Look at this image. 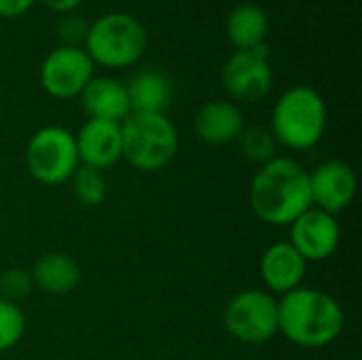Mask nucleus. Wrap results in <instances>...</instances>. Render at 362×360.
Returning a JSON list of instances; mask_svg holds the SVG:
<instances>
[{
  "label": "nucleus",
  "instance_id": "nucleus-1",
  "mask_svg": "<svg viewBox=\"0 0 362 360\" xmlns=\"http://www.w3.org/2000/svg\"><path fill=\"white\" fill-rule=\"evenodd\" d=\"M248 202L261 223L288 227L312 208L310 170L293 157H274L257 168L250 180Z\"/></svg>",
  "mask_w": 362,
  "mask_h": 360
},
{
  "label": "nucleus",
  "instance_id": "nucleus-2",
  "mask_svg": "<svg viewBox=\"0 0 362 360\" xmlns=\"http://www.w3.org/2000/svg\"><path fill=\"white\" fill-rule=\"evenodd\" d=\"M344 308L322 289L299 286L278 297V333L305 350H320L339 339Z\"/></svg>",
  "mask_w": 362,
  "mask_h": 360
},
{
  "label": "nucleus",
  "instance_id": "nucleus-3",
  "mask_svg": "<svg viewBox=\"0 0 362 360\" xmlns=\"http://www.w3.org/2000/svg\"><path fill=\"white\" fill-rule=\"evenodd\" d=\"M325 98L310 85H295L280 93L269 115V132L278 146L288 151L314 149L327 132Z\"/></svg>",
  "mask_w": 362,
  "mask_h": 360
},
{
  "label": "nucleus",
  "instance_id": "nucleus-4",
  "mask_svg": "<svg viewBox=\"0 0 362 360\" xmlns=\"http://www.w3.org/2000/svg\"><path fill=\"white\" fill-rule=\"evenodd\" d=\"M178 149V129L165 112H129L121 121V159L138 172L168 168Z\"/></svg>",
  "mask_w": 362,
  "mask_h": 360
},
{
  "label": "nucleus",
  "instance_id": "nucleus-5",
  "mask_svg": "<svg viewBox=\"0 0 362 360\" xmlns=\"http://www.w3.org/2000/svg\"><path fill=\"white\" fill-rule=\"evenodd\" d=\"M148 47L144 23L123 11H110L89 21V32L83 49L93 66L108 70H125L136 66Z\"/></svg>",
  "mask_w": 362,
  "mask_h": 360
},
{
  "label": "nucleus",
  "instance_id": "nucleus-6",
  "mask_svg": "<svg viewBox=\"0 0 362 360\" xmlns=\"http://www.w3.org/2000/svg\"><path fill=\"white\" fill-rule=\"evenodd\" d=\"M23 163L36 182L47 187L66 185L81 166L74 134L62 125L36 129L25 144Z\"/></svg>",
  "mask_w": 362,
  "mask_h": 360
},
{
  "label": "nucleus",
  "instance_id": "nucleus-7",
  "mask_svg": "<svg viewBox=\"0 0 362 360\" xmlns=\"http://www.w3.org/2000/svg\"><path fill=\"white\" fill-rule=\"evenodd\" d=\"M223 325L235 342L263 346L278 335V297L261 289H244L227 301Z\"/></svg>",
  "mask_w": 362,
  "mask_h": 360
},
{
  "label": "nucleus",
  "instance_id": "nucleus-8",
  "mask_svg": "<svg viewBox=\"0 0 362 360\" xmlns=\"http://www.w3.org/2000/svg\"><path fill=\"white\" fill-rule=\"evenodd\" d=\"M221 85L227 100L235 104H257L265 100L274 89L267 42L257 49L233 51L221 68Z\"/></svg>",
  "mask_w": 362,
  "mask_h": 360
},
{
  "label": "nucleus",
  "instance_id": "nucleus-9",
  "mask_svg": "<svg viewBox=\"0 0 362 360\" xmlns=\"http://www.w3.org/2000/svg\"><path fill=\"white\" fill-rule=\"evenodd\" d=\"M95 76V66L83 47L51 49L40 62V87L55 100H74Z\"/></svg>",
  "mask_w": 362,
  "mask_h": 360
},
{
  "label": "nucleus",
  "instance_id": "nucleus-10",
  "mask_svg": "<svg viewBox=\"0 0 362 360\" xmlns=\"http://www.w3.org/2000/svg\"><path fill=\"white\" fill-rule=\"evenodd\" d=\"M288 242L308 263H322L331 259L339 248L341 227L337 223V216L320 208H308L288 225Z\"/></svg>",
  "mask_w": 362,
  "mask_h": 360
},
{
  "label": "nucleus",
  "instance_id": "nucleus-11",
  "mask_svg": "<svg viewBox=\"0 0 362 360\" xmlns=\"http://www.w3.org/2000/svg\"><path fill=\"white\" fill-rule=\"evenodd\" d=\"M358 180L350 163L341 159H327L310 172L312 206L333 216L344 212L356 197Z\"/></svg>",
  "mask_w": 362,
  "mask_h": 360
},
{
  "label": "nucleus",
  "instance_id": "nucleus-12",
  "mask_svg": "<svg viewBox=\"0 0 362 360\" xmlns=\"http://www.w3.org/2000/svg\"><path fill=\"white\" fill-rule=\"evenodd\" d=\"M308 261L295 250V246L286 242H276L265 248L259 259V274L263 286L274 297H282L299 286H303L308 274Z\"/></svg>",
  "mask_w": 362,
  "mask_h": 360
},
{
  "label": "nucleus",
  "instance_id": "nucleus-13",
  "mask_svg": "<svg viewBox=\"0 0 362 360\" xmlns=\"http://www.w3.org/2000/svg\"><path fill=\"white\" fill-rule=\"evenodd\" d=\"M244 127L246 121L242 108L227 98H218L202 104L193 117V132L197 140L208 146L233 144Z\"/></svg>",
  "mask_w": 362,
  "mask_h": 360
},
{
  "label": "nucleus",
  "instance_id": "nucleus-14",
  "mask_svg": "<svg viewBox=\"0 0 362 360\" xmlns=\"http://www.w3.org/2000/svg\"><path fill=\"white\" fill-rule=\"evenodd\" d=\"M81 166L110 170L121 161V123L87 119L74 134Z\"/></svg>",
  "mask_w": 362,
  "mask_h": 360
},
{
  "label": "nucleus",
  "instance_id": "nucleus-15",
  "mask_svg": "<svg viewBox=\"0 0 362 360\" xmlns=\"http://www.w3.org/2000/svg\"><path fill=\"white\" fill-rule=\"evenodd\" d=\"M78 102L87 119L121 123L132 112L125 83L112 76H93L81 91Z\"/></svg>",
  "mask_w": 362,
  "mask_h": 360
},
{
  "label": "nucleus",
  "instance_id": "nucleus-16",
  "mask_svg": "<svg viewBox=\"0 0 362 360\" xmlns=\"http://www.w3.org/2000/svg\"><path fill=\"white\" fill-rule=\"evenodd\" d=\"M30 276H32L34 289L53 297H66L72 291H76L83 274L74 257L53 250V252L40 255L34 261Z\"/></svg>",
  "mask_w": 362,
  "mask_h": 360
},
{
  "label": "nucleus",
  "instance_id": "nucleus-17",
  "mask_svg": "<svg viewBox=\"0 0 362 360\" xmlns=\"http://www.w3.org/2000/svg\"><path fill=\"white\" fill-rule=\"evenodd\" d=\"M269 17L267 11L257 2L235 4L225 19V36L235 51L257 49L267 42Z\"/></svg>",
  "mask_w": 362,
  "mask_h": 360
},
{
  "label": "nucleus",
  "instance_id": "nucleus-18",
  "mask_svg": "<svg viewBox=\"0 0 362 360\" xmlns=\"http://www.w3.org/2000/svg\"><path fill=\"white\" fill-rule=\"evenodd\" d=\"M132 112H165L174 100L170 76L157 68H142L125 83Z\"/></svg>",
  "mask_w": 362,
  "mask_h": 360
},
{
  "label": "nucleus",
  "instance_id": "nucleus-19",
  "mask_svg": "<svg viewBox=\"0 0 362 360\" xmlns=\"http://www.w3.org/2000/svg\"><path fill=\"white\" fill-rule=\"evenodd\" d=\"M68 182L72 187L74 199L85 208H95L106 199L108 180L102 170H95L89 166H78Z\"/></svg>",
  "mask_w": 362,
  "mask_h": 360
},
{
  "label": "nucleus",
  "instance_id": "nucleus-20",
  "mask_svg": "<svg viewBox=\"0 0 362 360\" xmlns=\"http://www.w3.org/2000/svg\"><path fill=\"white\" fill-rule=\"evenodd\" d=\"M235 142H238L244 159H248L257 166H263V163L272 161L274 157H278V142H276L274 134L269 132V127L246 125Z\"/></svg>",
  "mask_w": 362,
  "mask_h": 360
},
{
  "label": "nucleus",
  "instance_id": "nucleus-21",
  "mask_svg": "<svg viewBox=\"0 0 362 360\" xmlns=\"http://www.w3.org/2000/svg\"><path fill=\"white\" fill-rule=\"evenodd\" d=\"M25 335V314L23 310L0 297V354L13 350Z\"/></svg>",
  "mask_w": 362,
  "mask_h": 360
},
{
  "label": "nucleus",
  "instance_id": "nucleus-22",
  "mask_svg": "<svg viewBox=\"0 0 362 360\" xmlns=\"http://www.w3.org/2000/svg\"><path fill=\"white\" fill-rule=\"evenodd\" d=\"M34 291V282L28 269L23 267H6L0 272V297L19 306V301L28 299Z\"/></svg>",
  "mask_w": 362,
  "mask_h": 360
},
{
  "label": "nucleus",
  "instance_id": "nucleus-23",
  "mask_svg": "<svg viewBox=\"0 0 362 360\" xmlns=\"http://www.w3.org/2000/svg\"><path fill=\"white\" fill-rule=\"evenodd\" d=\"M89 32V21L74 13H66V15H57V23H55V36L59 40L62 47H83L85 38Z\"/></svg>",
  "mask_w": 362,
  "mask_h": 360
},
{
  "label": "nucleus",
  "instance_id": "nucleus-24",
  "mask_svg": "<svg viewBox=\"0 0 362 360\" xmlns=\"http://www.w3.org/2000/svg\"><path fill=\"white\" fill-rule=\"evenodd\" d=\"M36 0H0V17L2 19H17L30 13Z\"/></svg>",
  "mask_w": 362,
  "mask_h": 360
},
{
  "label": "nucleus",
  "instance_id": "nucleus-25",
  "mask_svg": "<svg viewBox=\"0 0 362 360\" xmlns=\"http://www.w3.org/2000/svg\"><path fill=\"white\" fill-rule=\"evenodd\" d=\"M40 2L47 11L55 13V15H66V13H74L78 11V6L85 2V0H36Z\"/></svg>",
  "mask_w": 362,
  "mask_h": 360
}]
</instances>
